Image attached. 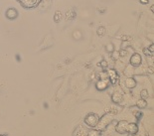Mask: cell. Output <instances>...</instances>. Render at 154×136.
Instances as JSON below:
<instances>
[{
  "label": "cell",
  "instance_id": "1",
  "mask_svg": "<svg viewBox=\"0 0 154 136\" xmlns=\"http://www.w3.org/2000/svg\"><path fill=\"white\" fill-rule=\"evenodd\" d=\"M86 122L88 126H94L97 122V117L94 114H90L86 118Z\"/></svg>",
  "mask_w": 154,
  "mask_h": 136
},
{
  "label": "cell",
  "instance_id": "2",
  "mask_svg": "<svg viewBox=\"0 0 154 136\" xmlns=\"http://www.w3.org/2000/svg\"><path fill=\"white\" fill-rule=\"evenodd\" d=\"M127 125H128V123H127L126 121H121L119 123V125H117L116 130L119 131V133H124L125 131H127Z\"/></svg>",
  "mask_w": 154,
  "mask_h": 136
},
{
  "label": "cell",
  "instance_id": "3",
  "mask_svg": "<svg viewBox=\"0 0 154 136\" xmlns=\"http://www.w3.org/2000/svg\"><path fill=\"white\" fill-rule=\"evenodd\" d=\"M18 13H17V10L14 8H9L7 12H6V16H7V18L9 19H14L17 17Z\"/></svg>",
  "mask_w": 154,
  "mask_h": 136
},
{
  "label": "cell",
  "instance_id": "4",
  "mask_svg": "<svg viewBox=\"0 0 154 136\" xmlns=\"http://www.w3.org/2000/svg\"><path fill=\"white\" fill-rule=\"evenodd\" d=\"M140 63H141V57L138 54H134L131 57V64L133 66H139Z\"/></svg>",
  "mask_w": 154,
  "mask_h": 136
},
{
  "label": "cell",
  "instance_id": "5",
  "mask_svg": "<svg viewBox=\"0 0 154 136\" xmlns=\"http://www.w3.org/2000/svg\"><path fill=\"white\" fill-rule=\"evenodd\" d=\"M127 131L130 132V133H135V132L137 131V126L133 123L128 124L127 125Z\"/></svg>",
  "mask_w": 154,
  "mask_h": 136
},
{
  "label": "cell",
  "instance_id": "6",
  "mask_svg": "<svg viewBox=\"0 0 154 136\" xmlns=\"http://www.w3.org/2000/svg\"><path fill=\"white\" fill-rule=\"evenodd\" d=\"M126 86L129 87V89H131V87H134L135 86V82H134V80L132 79H128L126 80Z\"/></svg>",
  "mask_w": 154,
  "mask_h": 136
},
{
  "label": "cell",
  "instance_id": "7",
  "mask_svg": "<svg viewBox=\"0 0 154 136\" xmlns=\"http://www.w3.org/2000/svg\"><path fill=\"white\" fill-rule=\"evenodd\" d=\"M146 104H147V103H146V101H145V100H144V99L139 100V101L137 102V105H138L139 107H145Z\"/></svg>",
  "mask_w": 154,
  "mask_h": 136
},
{
  "label": "cell",
  "instance_id": "8",
  "mask_svg": "<svg viewBox=\"0 0 154 136\" xmlns=\"http://www.w3.org/2000/svg\"><path fill=\"white\" fill-rule=\"evenodd\" d=\"M60 17H62V15H61V13L58 11L57 13H56V15H55V20H56V22L60 21V20H59V19H60Z\"/></svg>",
  "mask_w": 154,
  "mask_h": 136
},
{
  "label": "cell",
  "instance_id": "9",
  "mask_svg": "<svg viewBox=\"0 0 154 136\" xmlns=\"http://www.w3.org/2000/svg\"><path fill=\"white\" fill-rule=\"evenodd\" d=\"M120 100V95H117V93H116V95H113V101H119Z\"/></svg>",
  "mask_w": 154,
  "mask_h": 136
},
{
  "label": "cell",
  "instance_id": "10",
  "mask_svg": "<svg viewBox=\"0 0 154 136\" xmlns=\"http://www.w3.org/2000/svg\"><path fill=\"white\" fill-rule=\"evenodd\" d=\"M104 33V29L103 28H100L99 31H97V34L100 35V34H103Z\"/></svg>",
  "mask_w": 154,
  "mask_h": 136
},
{
  "label": "cell",
  "instance_id": "11",
  "mask_svg": "<svg viewBox=\"0 0 154 136\" xmlns=\"http://www.w3.org/2000/svg\"><path fill=\"white\" fill-rule=\"evenodd\" d=\"M141 95L143 96V98H146V96L148 95V93H147V90H143L142 93H141Z\"/></svg>",
  "mask_w": 154,
  "mask_h": 136
},
{
  "label": "cell",
  "instance_id": "12",
  "mask_svg": "<svg viewBox=\"0 0 154 136\" xmlns=\"http://www.w3.org/2000/svg\"><path fill=\"white\" fill-rule=\"evenodd\" d=\"M140 2H143V3H148V0H140Z\"/></svg>",
  "mask_w": 154,
  "mask_h": 136
},
{
  "label": "cell",
  "instance_id": "13",
  "mask_svg": "<svg viewBox=\"0 0 154 136\" xmlns=\"http://www.w3.org/2000/svg\"><path fill=\"white\" fill-rule=\"evenodd\" d=\"M144 51H145V54H146V55L150 54V53H148V50H147V49H145V50H144ZM151 55H152V54H151Z\"/></svg>",
  "mask_w": 154,
  "mask_h": 136
}]
</instances>
